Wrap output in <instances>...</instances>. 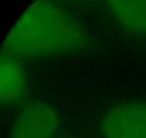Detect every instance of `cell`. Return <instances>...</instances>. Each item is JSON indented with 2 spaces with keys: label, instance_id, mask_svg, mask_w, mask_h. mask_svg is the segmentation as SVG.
Returning a JSON list of instances; mask_svg holds the SVG:
<instances>
[{
  "label": "cell",
  "instance_id": "6da1fadb",
  "mask_svg": "<svg viewBox=\"0 0 146 138\" xmlns=\"http://www.w3.org/2000/svg\"><path fill=\"white\" fill-rule=\"evenodd\" d=\"M85 45L76 22L47 1H38L16 21L4 37L0 50L19 58H45L74 53Z\"/></svg>",
  "mask_w": 146,
  "mask_h": 138
},
{
  "label": "cell",
  "instance_id": "7a4b0ae2",
  "mask_svg": "<svg viewBox=\"0 0 146 138\" xmlns=\"http://www.w3.org/2000/svg\"><path fill=\"white\" fill-rule=\"evenodd\" d=\"M61 129L60 112L46 102L27 103L11 122L8 138H56Z\"/></svg>",
  "mask_w": 146,
  "mask_h": 138
},
{
  "label": "cell",
  "instance_id": "3957f363",
  "mask_svg": "<svg viewBox=\"0 0 146 138\" xmlns=\"http://www.w3.org/2000/svg\"><path fill=\"white\" fill-rule=\"evenodd\" d=\"M103 138H146V103L119 102L110 107L100 122Z\"/></svg>",
  "mask_w": 146,
  "mask_h": 138
},
{
  "label": "cell",
  "instance_id": "277c9868",
  "mask_svg": "<svg viewBox=\"0 0 146 138\" xmlns=\"http://www.w3.org/2000/svg\"><path fill=\"white\" fill-rule=\"evenodd\" d=\"M29 90V74L22 58L0 50V104L21 102Z\"/></svg>",
  "mask_w": 146,
  "mask_h": 138
},
{
  "label": "cell",
  "instance_id": "5b68a950",
  "mask_svg": "<svg viewBox=\"0 0 146 138\" xmlns=\"http://www.w3.org/2000/svg\"><path fill=\"white\" fill-rule=\"evenodd\" d=\"M115 21L131 35L146 37V0H107Z\"/></svg>",
  "mask_w": 146,
  "mask_h": 138
}]
</instances>
